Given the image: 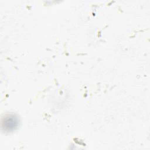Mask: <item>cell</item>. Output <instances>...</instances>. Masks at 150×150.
<instances>
[{"label":"cell","instance_id":"1","mask_svg":"<svg viewBox=\"0 0 150 150\" xmlns=\"http://www.w3.org/2000/svg\"><path fill=\"white\" fill-rule=\"evenodd\" d=\"M19 125V118L14 114H8L2 120V128L4 131L11 132L15 130Z\"/></svg>","mask_w":150,"mask_h":150}]
</instances>
